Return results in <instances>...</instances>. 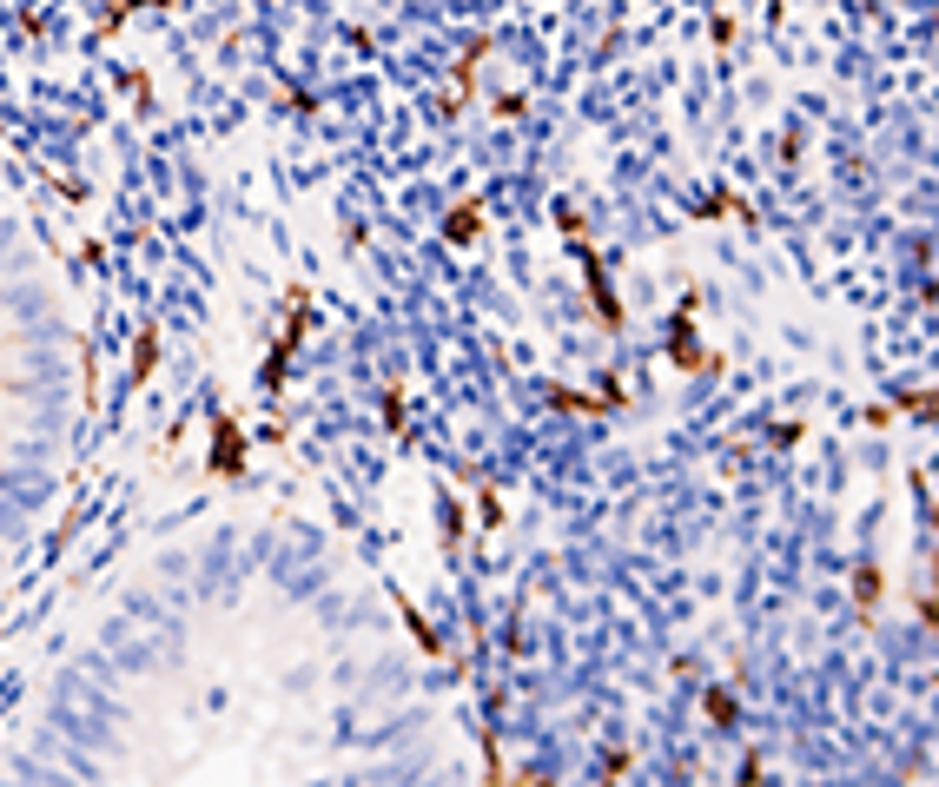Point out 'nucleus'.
Listing matches in <instances>:
<instances>
[{"mask_svg": "<svg viewBox=\"0 0 939 787\" xmlns=\"http://www.w3.org/2000/svg\"><path fill=\"white\" fill-rule=\"evenodd\" d=\"M239 470H246V437H239V424L219 417V430H212V477H239Z\"/></svg>", "mask_w": 939, "mask_h": 787, "instance_id": "obj_3", "label": "nucleus"}, {"mask_svg": "<svg viewBox=\"0 0 939 787\" xmlns=\"http://www.w3.org/2000/svg\"><path fill=\"white\" fill-rule=\"evenodd\" d=\"M152 351H159V338L146 331V338H139V365H133V378H146V371H152Z\"/></svg>", "mask_w": 939, "mask_h": 787, "instance_id": "obj_10", "label": "nucleus"}, {"mask_svg": "<svg viewBox=\"0 0 939 787\" xmlns=\"http://www.w3.org/2000/svg\"><path fill=\"white\" fill-rule=\"evenodd\" d=\"M477 226H483V199H463V206L443 219V239H450V246H470V239H477Z\"/></svg>", "mask_w": 939, "mask_h": 787, "instance_id": "obj_6", "label": "nucleus"}, {"mask_svg": "<svg viewBox=\"0 0 939 787\" xmlns=\"http://www.w3.org/2000/svg\"><path fill=\"white\" fill-rule=\"evenodd\" d=\"M304 331H311V298H304V291H291V331L278 338V351L266 358V385H278V378H284V365H291V351L304 345Z\"/></svg>", "mask_w": 939, "mask_h": 787, "instance_id": "obj_1", "label": "nucleus"}, {"mask_svg": "<svg viewBox=\"0 0 939 787\" xmlns=\"http://www.w3.org/2000/svg\"><path fill=\"white\" fill-rule=\"evenodd\" d=\"M853 602H860V616H873V602H880V569H873V562L853 576Z\"/></svg>", "mask_w": 939, "mask_h": 787, "instance_id": "obj_8", "label": "nucleus"}, {"mask_svg": "<svg viewBox=\"0 0 939 787\" xmlns=\"http://www.w3.org/2000/svg\"><path fill=\"white\" fill-rule=\"evenodd\" d=\"M576 252H582V265H589V298H596V311H602V325L609 331H622V305H616V291H609V271H602V259L576 239Z\"/></svg>", "mask_w": 939, "mask_h": 787, "instance_id": "obj_2", "label": "nucleus"}, {"mask_svg": "<svg viewBox=\"0 0 939 787\" xmlns=\"http://www.w3.org/2000/svg\"><path fill=\"white\" fill-rule=\"evenodd\" d=\"M483 53H490V33H483V40H477V47L457 60V93L443 100V113H463V100H470V87H477V67H483Z\"/></svg>", "mask_w": 939, "mask_h": 787, "instance_id": "obj_5", "label": "nucleus"}, {"mask_svg": "<svg viewBox=\"0 0 939 787\" xmlns=\"http://www.w3.org/2000/svg\"><path fill=\"white\" fill-rule=\"evenodd\" d=\"M403 622H410V636H417V649H423V656H437V649H443V642H437V629H430L410 602H403Z\"/></svg>", "mask_w": 939, "mask_h": 787, "instance_id": "obj_9", "label": "nucleus"}, {"mask_svg": "<svg viewBox=\"0 0 939 787\" xmlns=\"http://www.w3.org/2000/svg\"><path fill=\"white\" fill-rule=\"evenodd\" d=\"M669 345H675V365H681V371H701V345H695V305H681V311H675Z\"/></svg>", "mask_w": 939, "mask_h": 787, "instance_id": "obj_4", "label": "nucleus"}, {"mask_svg": "<svg viewBox=\"0 0 939 787\" xmlns=\"http://www.w3.org/2000/svg\"><path fill=\"white\" fill-rule=\"evenodd\" d=\"M701 708H708V721H715V728H735V715H741L728 688H701Z\"/></svg>", "mask_w": 939, "mask_h": 787, "instance_id": "obj_7", "label": "nucleus"}]
</instances>
